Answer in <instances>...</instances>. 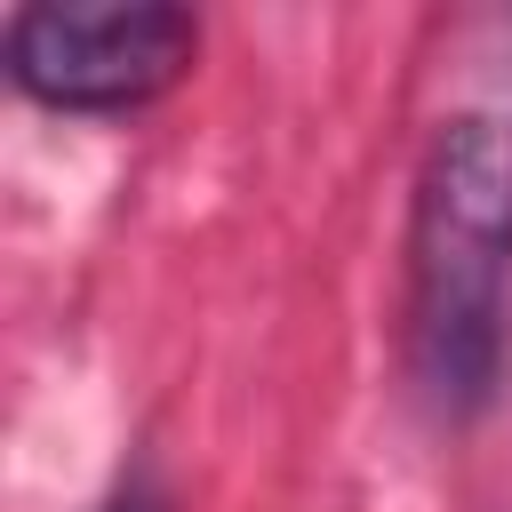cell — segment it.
Returning <instances> with one entry per match:
<instances>
[{"mask_svg":"<svg viewBox=\"0 0 512 512\" xmlns=\"http://www.w3.org/2000/svg\"><path fill=\"white\" fill-rule=\"evenodd\" d=\"M8 80L80 120L160 104L200 64V16L176 0H24L8 8Z\"/></svg>","mask_w":512,"mask_h":512,"instance_id":"cell-2","label":"cell"},{"mask_svg":"<svg viewBox=\"0 0 512 512\" xmlns=\"http://www.w3.org/2000/svg\"><path fill=\"white\" fill-rule=\"evenodd\" d=\"M512 336V104L432 120L408 192V368L456 424L496 400Z\"/></svg>","mask_w":512,"mask_h":512,"instance_id":"cell-1","label":"cell"},{"mask_svg":"<svg viewBox=\"0 0 512 512\" xmlns=\"http://www.w3.org/2000/svg\"><path fill=\"white\" fill-rule=\"evenodd\" d=\"M96 512H168V496H160V480H152V472H128Z\"/></svg>","mask_w":512,"mask_h":512,"instance_id":"cell-3","label":"cell"}]
</instances>
